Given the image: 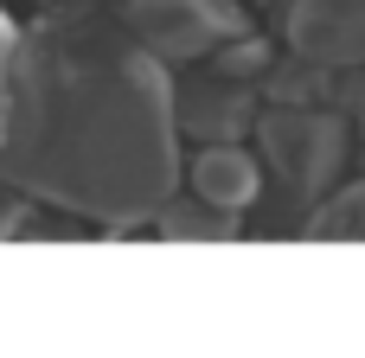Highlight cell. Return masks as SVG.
I'll return each instance as SVG.
<instances>
[{
  "label": "cell",
  "mask_w": 365,
  "mask_h": 358,
  "mask_svg": "<svg viewBox=\"0 0 365 358\" xmlns=\"http://www.w3.org/2000/svg\"><path fill=\"white\" fill-rule=\"evenodd\" d=\"M282 32L289 51L314 70L365 64V0H289Z\"/></svg>",
  "instance_id": "cell-4"
},
{
  "label": "cell",
  "mask_w": 365,
  "mask_h": 358,
  "mask_svg": "<svg viewBox=\"0 0 365 358\" xmlns=\"http://www.w3.org/2000/svg\"><path fill=\"white\" fill-rule=\"evenodd\" d=\"M160 58L103 0H51L6 58L0 186L96 224H141L173 199L180 147Z\"/></svg>",
  "instance_id": "cell-1"
},
{
  "label": "cell",
  "mask_w": 365,
  "mask_h": 358,
  "mask_svg": "<svg viewBox=\"0 0 365 358\" xmlns=\"http://www.w3.org/2000/svg\"><path fill=\"white\" fill-rule=\"evenodd\" d=\"M160 231H167V237H231L237 224H231V211H218V205L192 199V205H180V211H167V205H160Z\"/></svg>",
  "instance_id": "cell-9"
},
{
  "label": "cell",
  "mask_w": 365,
  "mask_h": 358,
  "mask_svg": "<svg viewBox=\"0 0 365 358\" xmlns=\"http://www.w3.org/2000/svg\"><path fill=\"white\" fill-rule=\"evenodd\" d=\"M122 26L154 58H199L225 32H237V6H225V0H122Z\"/></svg>",
  "instance_id": "cell-3"
},
{
  "label": "cell",
  "mask_w": 365,
  "mask_h": 358,
  "mask_svg": "<svg viewBox=\"0 0 365 358\" xmlns=\"http://www.w3.org/2000/svg\"><path fill=\"white\" fill-rule=\"evenodd\" d=\"M314 205H321V211L308 218L314 237H365V179H359V186H346V192H334V199L321 192Z\"/></svg>",
  "instance_id": "cell-7"
},
{
  "label": "cell",
  "mask_w": 365,
  "mask_h": 358,
  "mask_svg": "<svg viewBox=\"0 0 365 358\" xmlns=\"http://www.w3.org/2000/svg\"><path fill=\"white\" fill-rule=\"evenodd\" d=\"M250 128H257V141L269 147V167H276V179L295 192V205H314V199L334 186V173H340V160H346V122H340L334 109L276 102V109H263Z\"/></svg>",
  "instance_id": "cell-2"
},
{
  "label": "cell",
  "mask_w": 365,
  "mask_h": 358,
  "mask_svg": "<svg viewBox=\"0 0 365 358\" xmlns=\"http://www.w3.org/2000/svg\"><path fill=\"white\" fill-rule=\"evenodd\" d=\"M269 64H276V58H269V45H263L257 32H237V38L225 32V38L212 45V70H218V77H237V83H244V77H263Z\"/></svg>",
  "instance_id": "cell-8"
},
{
  "label": "cell",
  "mask_w": 365,
  "mask_h": 358,
  "mask_svg": "<svg viewBox=\"0 0 365 358\" xmlns=\"http://www.w3.org/2000/svg\"><path fill=\"white\" fill-rule=\"evenodd\" d=\"M173 102V135H192V141H237L250 122H257V102L244 96L237 77H186L180 90H167Z\"/></svg>",
  "instance_id": "cell-5"
},
{
  "label": "cell",
  "mask_w": 365,
  "mask_h": 358,
  "mask_svg": "<svg viewBox=\"0 0 365 358\" xmlns=\"http://www.w3.org/2000/svg\"><path fill=\"white\" fill-rule=\"evenodd\" d=\"M186 186H192V199H205L218 211H244L263 192V167L237 141H199V154L186 167Z\"/></svg>",
  "instance_id": "cell-6"
},
{
  "label": "cell",
  "mask_w": 365,
  "mask_h": 358,
  "mask_svg": "<svg viewBox=\"0 0 365 358\" xmlns=\"http://www.w3.org/2000/svg\"><path fill=\"white\" fill-rule=\"evenodd\" d=\"M359 167H365V135H359Z\"/></svg>",
  "instance_id": "cell-11"
},
{
  "label": "cell",
  "mask_w": 365,
  "mask_h": 358,
  "mask_svg": "<svg viewBox=\"0 0 365 358\" xmlns=\"http://www.w3.org/2000/svg\"><path fill=\"white\" fill-rule=\"evenodd\" d=\"M6 58H13V32H6V19H0V109H6Z\"/></svg>",
  "instance_id": "cell-10"
}]
</instances>
